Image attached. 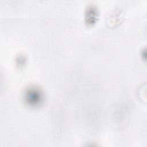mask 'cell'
<instances>
[{
  "instance_id": "obj_2",
  "label": "cell",
  "mask_w": 147,
  "mask_h": 147,
  "mask_svg": "<svg viewBox=\"0 0 147 147\" xmlns=\"http://www.w3.org/2000/svg\"><path fill=\"white\" fill-rule=\"evenodd\" d=\"M98 10L94 6H90L87 8L86 13V23L87 25H92L95 23L98 18Z\"/></svg>"
},
{
  "instance_id": "obj_1",
  "label": "cell",
  "mask_w": 147,
  "mask_h": 147,
  "mask_svg": "<svg viewBox=\"0 0 147 147\" xmlns=\"http://www.w3.org/2000/svg\"><path fill=\"white\" fill-rule=\"evenodd\" d=\"M24 100L29 106L36 107L41 106L44 100V95L41 90L36 86L28 87L24 93Z\"/></svg>"
}]
</instances>
